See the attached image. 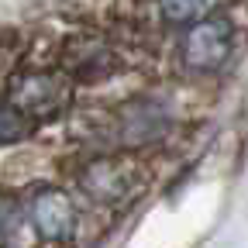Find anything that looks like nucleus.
Masks as SVG:
<instances>
[{"label": "nucleus", "mask_w": 248, "mask_h": 248, "mask_svg": "<svg viewBox=\"0 0 248 248\" xmlns=\"http://www.w3.org/2000/svg\"><path fill=\"white\" fill-rule=\"evenodd\" d=\"M79 190L100 207H124L145 190V169L128 155H100L79 169Z\"/></svg>", "instance_id": "nucleus-1"}, {"label": "nucleus", "mask_w": 248, "mask_h": 248, "mask_svg": "<svg viewBox=\"0 0 248 248\" xmlns=\"http://www.w3.org/2000/svg\"><path fill=\"white\" fill-rule=\"evenodd\" d=\"M7 100L24 110L31 121H52L73 100V79L62 69H28L17 73L7 86Z\"/></svg>", "instance_id": "nucleus-2"}, {"label": "nucleus", "mask_w": 248, "mask_h": 248, "mask_svg": "<svg viewBox=\"0 0 248 248\" xmlns=\"http://www.w3.org/2000/svg\"><path fill=\"white\" fill-rule=\"evenodd\" d=\"M234 52V24L224 14L197 17L186 24L183 42H179V59L190 73H217L228 66Z\"/></svg>", "instance_id": "nucleus-3"}, {"label": "nucleus", "mask_w": 248, "mask_h": 248, "mask_svg": "<svg viewBox=\"0 0 248 248\" xmlns=\"http://www.w3.org/2000/svg\"><path fill=\"white\" fill-rule=\"evenodd\" d=\"M114 135H117L121 145H128V148L155 145V141H162L169 135V110L159 100H152V97L128 100L114 114Z\"/></svg>", "instance_id": "nucleus-4"}, {"label": "nucleus", "mask_w": 248, "mask_h": 248, "mask_svg": "<svg viewBox=\"0 0 248 248\" xmlns=\"http://www.w3.org/2000/svg\"><path fill=\"white\" fill-rule=\"evenodd\" d=\"M31 224L45 241H69L76 234V207L59 186H42L28 200Z\"/></svg>", "instance_id": "nucleus-5"}, {"label": "nucleus", "mask_w": 248, "mask_h": 248, "mask_svg": "<svg viewBox=\"0 0 248 248\" xmlns=\"http://www.w3.org/2000/svg\"><path fill=\"white\" fill-rule=\"evenodd\" d=\"M66 69L83 76V79H90L97 73L114 69V52L104 42H97V38H83L79 35V38H73L66 45Z\"/></svg>", "instance_id": "nucleus-6"}, {"label": "nucleus", "mask_w": 248, "mask_h": 248, "mask_svg": "<svg viewBox=\"0 0 248 248\" xmlns=\"http://www.w3.org/2000/svg\"><path fill=\"white\" fill-rule=\"evenodd\" d=\"M35 135V121H31L24 110H17L11 100H0V148L21 145Z\"/></svg>", "instance_id": "nucleus-7"}, {"label": "nucleus", "mask_w": 248, "mask_h": 248, "mask_svg": "<svg viewBox=\"0 0 248 248\" xmlns=\"http://www.w3.org/2000/svg\"><path fill=\"white\" fill-rule=\"evenodd\" d=\"M207 11V0H159V14L169 24H193L197 17H203Z\"/></svg>", "instance_id": "nucleus-8"}, {"label": "nucleus", "mask_w": 248, "mask_h": 248, "mask_svg": "<svg viewBox=\"0 0 248 248\" xmlns=\"http://www.w3.org/2000/svg\"><path fill=\"white\" fill-rule=\"evenodd\" d=\"M21 224H24V207L11 193H0V238H11L14 231H21Z\"/></svg>", "instance_id": "nucleus-9"}]
</instances>
